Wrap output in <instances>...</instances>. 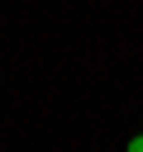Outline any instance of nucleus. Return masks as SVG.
Here are the masks:
<instances>
[{
	"mask_svg": "<svg viewBox=\"0 0 143 152\" xmlns=\"http://www.w3.org/2000/svg\"><path fill=\"white\" fill-rule=\"evenodd\" d=\"M124 152H143V133H133V138L124 142Z\"/></svg>",
	"mask_w": 143,
	"mask_h": 152,
	"instance_id": "1",
	"label": "nucleus"
}]
</instances>
